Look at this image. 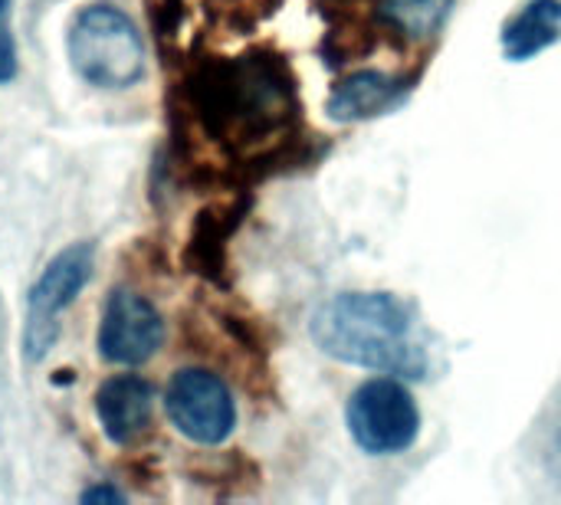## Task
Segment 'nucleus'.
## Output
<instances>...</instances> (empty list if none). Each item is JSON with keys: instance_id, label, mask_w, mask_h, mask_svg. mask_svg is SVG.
<instances>
[{"instance_id": "f257e3e1", "label": "nucleus", "mask_w": 561, "mask_h": 505, "mask_svg": "<svg viewBox=\"0 0 561 505\" xmlns=\"http://www.w3.org/2000/svg\"><path fill=\"white\" fill-rule=\"evenodd\" d=\"M312 342L335 361L417 381L427 355L414 335L411 309L391 292H342L312 315Z\"/></svg>"}, {"instance_id": "f03ea898", "label": "nucleus", "mask_w": 561, "mask_h": 505, "mask_svg": "<svg viewBox=\"0 0 561 505\" xmlns=\"http://www.w3.org/2000/svg\"><path fill=\"white\" fill-rule=\"evenodd\" d=\"M197 108L217 135H263L293 105L286 76L270 59H240L207 69L194 85Z\"/></svg>"}, {"instance_id": "7ed1b4c3", "label": "nucleus", "mask_w": 561, "mask_h": 505, "mask_svg": "<svg viewBox=\"0 0 561 505\" xmlns=\"http://www.w3.org/2000/svg\"><path fill=\"white\" fill-rule=\"evenodd\" d=\"M69 59L95 89H131L145 76V39L112 3L85 7L69 30Z\"/></svg>"}, {"instance_id": "20e7f679", "label": "nucleus", "mask_w": 561, "mask_h": 505, "mask_svg": "<svg viewBox=\"0 0 561 505\" xmlns=\"http://www.w3.org/2000/svg\"><path fill=\"white\" fill-rule=\"evenodd\" d=\"M352 440L368 457H398L421 437V411L404 381L371 378L358 385L345 408Z\"/></svg>"}, {"instance_id": "39448f33", "label": "nucleus", "mask_w": 561, "mask_h": 505, "mask_svg": "<svg viewBox=\"0 0 561 505\" xmlns=\"http://www.w3.org/2000/svg\"><path fill=\"white\" fill-rule=\"evenodd\" d=\"M92 269H95L92 243H72L46 263V269L39 273V279L33 283L26 296V315H23V335H20L26 361L46 358V352L56 345L59 325H62L59 319L79 299V292L92 279Z\"/></svg>"}, {"instance_id": "423d86ee", "label": "nucleus", "mask_w": 561, "mask_h": 505, "mask_svg": "<svg viewBox=\"0 0 561 505\" xmlns=\"http://www.w3.org/2000/svg\"><path fill=\"white\" fill-rule=\"evenodd\" d=\"M171 427L197 447H220L237 427V404L230 388L204 368H184L164 391Z\"/></svg>"}, {"instance_id": "0eeeda50", "label": "nucleus", "mask_w": 561, "mask_h": 505, "mask_svg": "<svg viewBox=\"0 0 561 505\" xmlns=\"http://www.w3.org/2000/svg\"><path fill=\"white\" fill-rule=\"evenodd\" d=\"M164 345L161 312L131 289H115L99 322V355L122 368H138Z\"/></svg>"}, {"instance_id": "6e6552de", "label": "nucleus", "mask_w": 561, "mask_h": 505, "mask_svg": "<svg viewBox=\"0 0 561 505\" xmlns=\"http://www.w3.org/2000/svg\"><path fill=\"white\" fill-rule=\"evenodd\" d=\"M151 411L154 388L138 375H115L95 391V417L102 424V434L118 447H128L148 431Z\"/></svg>"}, {"instance_id": "1a4fd4ad", "label": "nucleus", "mask_w": 561, "mask_h": 505, "mask_svg": "<svg viewBox=\"0 0 561 505\" xmlns=\"http://www.w3.org/2000/svg\"><path fill=\"white\" fill-rule=\"evenodd\" d=\"M401 95H404L401 79L378 72V69H362L335 85V92L329 95V115L335 122L375 118V115L388 112L391 105H398Z\"/></svg>"}, {"instance_id": "9d476101", "label": "nucleus", "mask_w": 561, "mask_h": 505, "mask_svg": "<svg viewBox=\"0 0 561 505\" xmlns=\"http://www.w3.org/2000/svg\"><path fill=\"white\" fill-rule=\"evenodd\" d=\"M561 39V0H529L503 26V56L510 62H526Z\"/></svg>"}, {"instance_id": "9b49d317", "label": "nucleus", "mask_w": 561, "mask_h": 505, "mask_svg": "<svg viewBox=\"0 0 561 505\" xmlns=\"http://www.w3.org/2000/svg\"><path fill=\"white\" fill-rule=\"evenodd\" d=\"M454 0H385L388 20L411 39H431L450 16Z\"/></svg>"}, {"instance_id": "f8f14e48", "label": "nucleus", "mask_w": 561, "mask_h": 505, "mask_svg": "<svg viewBox=\"0 0 561 505\" xmlns=\"http://www.w3.org/2000/svg\"><path fill=\"white\" fill-rule=\"evenodd\" d=\"M10 7L13 0H0V82H10L16 76V43L10 30Z\"/></svg>"}, {"instance_id": "ddd939ff", "label": "nucleus", "mask_w": 561, "mask_h": 505, "mask_svg": "<svg viewBox=\"0 0 561 505\" xmlns=\"http://www.w3.org/2000/svg\"><path fill=\"white\" fill-rule=\"evenodd\" d=\"M82 503H125V496L112 486H95V490L82 493Z\"/></svg>"}, {"instance_id": "4468645a", "label": "nucleus", "mask_w": 561, "mask_h": 505, "mask_svg": "<svg viewBox=\"0 0 561 505\" xmlns=\"http://www.w3.org/2000/svg\"><path fill=\"white\" fill-rule=\"evenodd\" d=\"M552 463H556V470L561 473V431L556 434V444H552Z\"/></svg>"}]
</instances>
